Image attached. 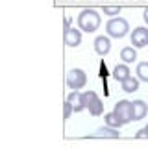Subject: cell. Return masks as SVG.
<instances>
[{"label": "cell", "instance_id": "obj_1", "mask_svg": "<svg viewBox=\"0 0 148 148\" xmlns=\"http://www.w3.org/2000/svg\"><path fill=\"white\" fill-rule=\"evenodd\" d=\"M78 26H80V30L87 32V34L96 32L98 26H100L98 11H95V9H83L80 15H78Z\"/></svg>", "mask_w": 148, "mask_h": 148}, {"label": "cell", "instance_id": "obj_2", "mask_svg": "<svg viewBox=\"0 0 148 148\" xmlns=\"http://www.w3.org/2000/svg\"><path fill=\"white\" fill-rule=\"evenodd\" d=\"M82 102H83V106H85V109H89V113L95 115V117L102 115V111H104V104H102V100L98 98V95H96L95 91L82 92Z\"/></svg>", "mask_w": 148, "mask_h": 148}, {"label": "cell", "instance_id": "obj_3", "mask_svg": "<svg viewBox=\"0 0 148 148\" xmlns=\"http://www.w3.org/2000/svg\"><path fill=\"white\" fill-rule=\"evenodd\" d=\"M130 26H128V21L126 18H111V21L106 24V32H108L109 37H115V39H120V37H124L128 34Z\"/></svg>", "mask_w": 148, "mask_h": 148}, {"label": "cell", "instance_id": "obj_4", "mask_svg": "<svg viewBox=\"0 0 148 148\" xmlns=\"http://www.w3.org/2000/svg\"><path fill=\"white\" fill-rule=\"evenodd\" d=\"M85 83H87V74L83 72L82 69H72V71H69V74H67V85H69V89L78 91V89H82Z\"/></svg>", "mask_w": 148, "mask_h": 148}, {"label": "cell", "instance_id": "obj_5", "mask_svg": "<svg viewBox=\"0 0 148 148\" xmlns=\"http://www.w3.org/2000/svg\"><path fill=\"white\" fill-rule=\"evenodd\" d=\"M113 113L117 115V119L120 120V122H122V126H124V124H128L130 120H133V113H132V102H128V100H119L117 104H115Z\"/></svg>", "mask_w": 148, "mask_h": 148}, {"label": "cell", "instance_id": "obj_6", "mask_svg": "<svg viewBox=\"0 0 148 148\" xmlns=\"http://www.w3.org/2000/svg\"><path fill=\"white\" fill-rule=\"evenodd\" d=\"M132 45L135 46V48H145L148 45V28H143L139 26L133 30L132 34Z\"/></svg>", "mask_w": 148, "mask_h": 148}, {"label": "cell", "instance_id": "obj_7", "mask_svg": "<svg viewBox=\"0 0 148 148\" xmlns=\"http://www.w3.org/2000/svg\"><path fill=\"white\" fill-rule=\"evenodd\" d=\"M63 41H65V45L67 46H78L82 43V32L80 30H76V28H71V26H67L65 28V34H63Z\"/></svg>", "mask_w": 148, "mask_h": 148}, {"label": "cell", "instance_id": "obj_8", "mask_svg": "<svg viewBox=\"0 0 148 148\" xmlns=\"http://www.w3.org/2000/svg\"><path fill=\"white\" fill-rule=\"evenodd\" d=\"M95 50H96V54H100V56L109 54V50H111L109 37H106V35H98V37H96V39H95Z\"/></svg>", "mask_w": 148, "mask_h": 148}, {"label": "cell", "instance_id": "obj_9", "mask_svg": "<svg viewBox=\"0 0 148 148\" xmlns=\"http://www.w3.org/2000/svg\"><path fill=\"white\" fill-rule=\"evenodd\" d=\"M132 113H133V120H141L146 117L148 106L143 100H135V102H132Z\"/></svg>", "mask_w": 148, "mask_h": 148}, {"label": "cell", "instance_id": "obj_10", "mask_svg": "<svg viewBox=\"0 0 148 148\" xmlns=\"http://www.w3.org/2000/svg\"><path fill=\"white\" fill-rule=\"evenodd\" d=\"M132 76V72H130V69H128V63H124V65H117V67L113 69V78L117 82H120L122 83L126 78H130Z\"/></svg>", "mask_w": 148, "mask_h": 148}, {"label": "cell", "instance_id": "obj_11", "mask_svg": "<svg viewBox=\"0 0 148 148\" xmlns=\"http://www.w3.org/2000/svg\"><path fill=\"white\" fill-rule=\"evenodd\" d=\"M67 100L72 104V108H74V113H78V111L85 109V106H83V102H82V92H78V91H72L71 95L67 96Z\"/></svg>", "mask_w": 148, "mask_h": 148}, {"label": "cell", "instance_id": "obj_12", "mask_svg": "<svg viewBox=\"0 0 148 148\" xmlns=\"http://www.w3.org/2000/svg\"><path fill=\"white\" fill-rule=\"evenodd\" d=\"M120 59L124 63H133L137 59V52H135V46H124L120 50Z\"/></svg>", "mask_w": 148, "mask_h": 148}, {"label": "cell", "instance_id": "obj_13", "mask_svg": "<svg viewBox=\"0 0 148 148\" xmlns=\"http://www.w3.org/2000/svg\"><path fill=\"white\" fill-rule=\"evenodd\" d=\"M120 85H122V91L124 92H135L139 89V80H137V78H133V76H130V78H126V80L120 83Z\"/></svg>", "mask_w": 148, "mask_h": 148}, {"label": "cell", "instance_id": "obj_14", "mask_svg": "<svg viewBox=\"0 0 148 148\" xmlns=\"http://www.w3.org/2000/svg\"><path fill=\"white\" fill-rule=\"evenodd\" d=\"M96 135L98 137H111V139H119V130L113 128V126H108V128H98L96 130Z\"/></svg>", "mask_w": 148, "mask_h": 148}, {"label": "cell", "instance_id": "obj_15", "mask_svg": "<svg viewBox=\"0 0 148 148\" xmlns=\"http://www.w3.org/2000/svg\"><path fill=\"white\" fill-rule=\"evenodd\" d=\"M137 78L148 83V61H143L137 65Z\"/></svg>", "mask_w": 148, "mask_h": 148}, {"label": "cell", "instance_id": "obj_16", "mask_svg": "<svg viewBox=\"0 0 148 148\" xmlns=\"http://www.w3.org/2000/svg\"><path fill=\"white\" fill-rule=\"evenodd\" d=\"M106 124L108 126H113V128H119V126H122V122L117 119V115L115 113H109V115H106Z\"/></svg>", "mask_w": 148, "mask_h": 148}, {"label": "cell", "instance_id": "obj_17", "mask_svg": "<svg viewBox=\"0 0 148 148\" xmlns=\"http://www.w3.org/2000/svg\"><path fill=\"white\" fill-rule=\"evenodd\" d=\"M120 6H104V15H119Z\"/></svg>", "mask_w": 148, "mask_h": 148}, {"label": "cell", "instance_id": "obj_18", "mask_svg": "<svg viewBox=\"0 0 148 148\" xmlns=\"http://www.w3.org/2000/svg\"><path fill=\"white\" fill-rule=\"evenodd\" d=\"M72 111H74V108H72V104H71V102H65V104H63V119H69V117H71V115H72Z\"/></svg>", "mask_w": 148, "mask_h": 148}, {"label": "cell", "instance_id": "obj_19", "mask_svg": "<svg viewBox=\"0 0 148 148\" xmlns=\"http://www.w3.org/2000/svg\"><path fill=\"white\" fill-rule=\"evenodd\" d=\"M137 137H139V139H143V137H148V126H146V128H143L141 132L137 133Z\"/></svg>", "mask_w": 148, "mask_h": 148}, {"label": "cell", "instance_id": "obj_20", "mask_svg": "<svg viewBox=\"0 0 148 148\" xmlns=\"http://www.w3.org/2000/svg\"><path fill=\"white\" fill-rule=\"evenodd\" d=\"M143 18H145V22L148 24V8L145 9V13H143Z\"/></svg>", "mask_w": 148, "mask_h": 148}]
</instances>
